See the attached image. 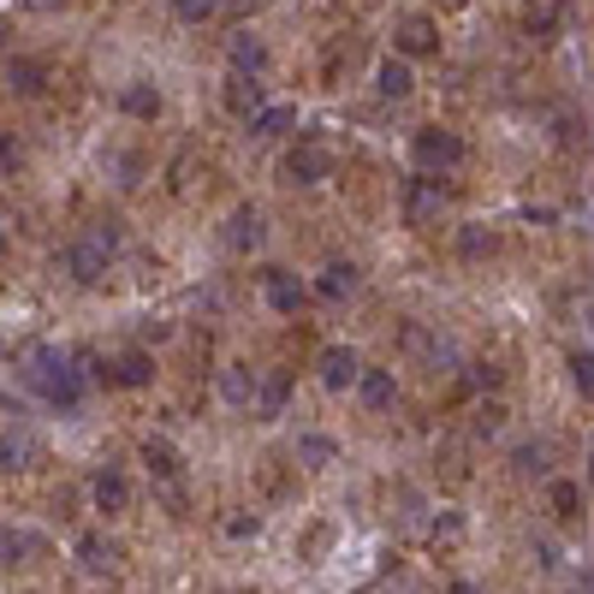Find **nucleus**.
<instances>
[{
  "label": "nucleus",
  "instance_id": "1a4fd4ad",
  "mask_svg": "<svg viewBox=\"0 0 594 594\" xmlns=\"http://www.w3.org/2000/svg\"><path fill=\"white\" fill-rule=\"evenodd\" d=\"M262 238H268L262 208H232V220H226V244H232L238 256H250V250H262Z\"/></svg>",
  "mask_w": 594,
  "mask_h": 594
},
{
  "label": "nucleus",
  "instance_id": "c756f323",
  "mask_svg": "<svg viewBox=\"0 0 594 594\" xmlns=\"http://www.w3.org/2000/svg\"><path fill=\"white\" fill-rule=\"evenodd\" d=\"M571 381L594 399V351H571Z\"/></svg>",
  "mask_w": 594,
  "mask_h": 594
},
{
  "label": "nucleus",
  "instance_id": "9b49d317",
  "mask_svg": "<svg viewBox=\"0 0 594 594\" xmlns=\"http://www.w3.org/2000/svg\"><path fill=\"white\" fill-rule=\"evenodd\" d=\"M440 202H446V191H440L434 179H410V191H404V220L410 226H428L440 214Z\"/></svg>",
  "mask_w": 594,
  "mask_h": 594
},
{
  "label": "nucleus",
  "instance_id": "72a5a7b5",
  "mask_svg": "<svg viewBox=\"0 0 594 594\" xmlns=\"http://www.w3.org/2000/svg\"><path fill=\"white\" fill-rule=\"evenodd\" d=\"M500 404H482V422H476V428H482V434H500Z\"/></svg>",
  "mask_w": 594,
  "mask_h": 594
},
{
  "label": "nucleus",
  "instance_id": "f704fd0d",
  "mask_svg": "<svg viewBox=\"0 0 594 594\" xmlns=\"http://www.w3.org/2000/svg\"><path fill=\"white\" fill-rule=\"evenodd\" d=\"M446 594H488V589H482V583H452Z\"/></svg>",
  "mask_w": 594,
  "mask_h": 594
},
{
  "label": "nucleus",
  "instance_id": "2eb2a0df",
  "mask_svg": "<svg viewBox=\"0 0 594 594\" xmlns=\"http://www.w3.org/2000/svg\"><path fill=\"white\" fill-rule=\"evenodd\" d=\"M36 553H42V535L36 529H12V523H0V565H30Z\"/></svg>",
  "mask_w": 594,
  "mask_h": 594
},
{
  "label": "nucleus",
  "instance_id": "9d476101",
  "mask_svg": "<svg viewBox=\"0 0 594 594\" xmlns=\"http://www.w3.org/2000/svg\"><path fill=\"white\" fill-rule=\"evenodd\" d=\"M108 381L113 387H131V393H137V387L155 381V357H149V351H119V357L108 363Z\"/></svg>",
  "mask_w": 594,
  "mask_h": 594
},
{
  "label": "nucleus",
  "instance_id": "a878e982",
  "mask_svg": "<svg viewBox=\"0 0 594 594\" xmlns=\"http://www.w3.org/2000/svg\"><path fill=\"white\" fill-rule=\"evenodd\" d=\"M292 125H298V108H262L250 119V137H286Z\"/></svg>",
  "mask_w": 594,
  "mask_h": 594
},
{
  "label": "nucleus",
  "instance_id": "423d86ee",
  "mask_svg": "<svg viewBox=\"0 0 594 594\" xmlns=\"http://www.w3.org/2000/svg\"><path fill=\"white\" fill-rule=\"evenodd\" d=\"M262 292H268L274 315H298L303 303H309V286H303L292 268H268V274H262Z\"/></svg>",
  "mask_w": 594,
  "mask_h": 594
},
{
  "label": "nucleus",
  "instance_id": "c9c22d12",
  "mask_svg": "<svg viewBox=\"0 0 594 594\" xmlns=\"http://www.w3.org/2000/svg\"><path fill=\"white\" fill-rule=\"evenodd\" d=\"M0 256H7V226H0Z\"/></svg>",
  "mask_w": 594,
  "mask_h": 594
},
{
  "label": "nucleus",
  "instance_id": "aec40b11",
  "mask_svg": "<svg viewBox=\"0 0 594 594\" xmlns=\"http://www.w3.org/2000/svg\"><path fill=\"white\" fill-rule=\"evenodd\" d=\"M226 54H232V72H238V78H256V72L268 66V48H262L250 30H238L232 42H226Z\"/></svg>",
  "mask_w": 594,
  "mask_h": 594
},
{
  "label": "nucleus",
  "instance_id": "7c9ffc66",
  "mask_svg": "<svg viewBox=\"0 0 594 594\" xmlns=\"http://www.w3.org/2000/svg\"><path fill=\"white\" fill-rule=\"evenodd\" d=\"M458 250H464V256H488V250H494V232H482V226H470V232L458 238Z\"/></svg>",
  "mask_w": 594,
  "mask_h": 594
},
{
  "label": "nucleus",
  "instance_id": "ddd939ff",
  "mask_svg": "<svg viewBox=\"0 0 594 594\" xmlns=\"http://www.w3.org/2000/svg\"><path fill=\"white\" fill-rule=\"evenodd\" d=\"M357 286H363V274L351 268V262H327V268H321V280H315V298L345 303V298H357Z\"/></svg>",
  "mask_w": 594,
  "mask_h": 594
},
{
  "label": "nucleus",
  "instance_id": "473e14b6",
  "mask_svg": "<svg viewBox=\"0 0 594 594\" xmlns=\"http://www.w3.org/2000/svg\"><path fill=\"white\" fill-rule=\"evenodd\" d=\"M500 369H488V363H470V387H494Z\"/></svg>",
  "mask_w": 594,
  "mask_h": 594
},
{
  "label": "nucleus",
  "instance_id": "4c0bfd02",
  "mask_svg": "<svg viewBox=\"0 0 594 594\" xmlns=\"http://www.w3.org/2000/svg\"><path fill=\"white\" fill-rule=\"evenodd\" d=\"M0 48H7V42H0Z\"/></svg>",
  "mask_w": 594,
  "mask_h": 594
},
{
  "label": "nucleus",
  "instance_id": "393cba45",
  "mask_svg": "<svg viewBox=\"0 0 594 594\" xmlns=\"http://www.w3.org/2000/svg\"><path fill=\"white\" fill-rule=\"evenodd\" d=\"M333 458H339V446L327 434H298V464L303 470H327Z\"/></svg>",
  "mask_w": 594,
  "mask_h": 594
},
{
  "label": "nucleus",
  "instance_id": "39448f33",
  "mask_svg": "<svg viewBox=\"0 0 594 594\" xmlns=\"http://www.w3.org/2000/svg\"><path fill=\"white\" fill-rule=\"evenodd\" d=\"M393 48H399V60H422V54H434V48H440L434 18H422V12H404V18L393 24Z\"/></svg>",
  "mask_w": 594,
  "mask_h": 594
},
{
  "label": "nucleus",
  "instance_id": "a211bd4d",
  "mask_svg": "<svg viewBox=\"0 0 594 594\" xmlns=\"http://www.w3.org/2000/svg\"><path fill=\"white\" fill-rule=\"evenodd\" d=\"M357 393H363V404H369V410H393L399 404V381L387 369H363L357 375Z\"/></svg>",
  "mask_w": 594,
  "mask_h": 594
},
{
  "label": "nucleus",
  "instance_id": "5701e85b",
  "mask_svg": "<svg viewBox=\"0 0 594 594\" xmlns=\"http://www.w3.org/2000/svg\"><path fill=\"white\" fill-rule=\"evenodd\" d=\"M226 108H232L238 119H256V113H262V84L232 72V84H226Z\"/></svg>",
  "mask_w": 594,
  "mask_h": 594
},
{
  "label": "nucleus",
  "instance_id": "f8f14e48",
  "mask_svg": "<svg viewBox=\"0 0 594 594\" xmlns=\"http://www.w3.org/2000/svg\"><path fill=\"white\" fill-rule=\"evenodd\" d=\"M90 500H96V511L119 517V511H131V482H125L119 470H101L96 482H90Z\"/></svg>",
  "mask_w": 594,
  "mask_h": 594
},
{
  "label": "nucleus",
  "instance_id": "6e6552de",
  "mask_svg": "<svg viewBox=\"0 0 594 594\" xmlns=\"http://www.w3.org/2000/svg\"><path fill=\"white\" fill-rule=\"evenodd\" d=\"M315 375H321V387H333V393H345V387H357L363 375V357L351 345H327L321 357H315Z\"/></svg>",
  "mask_w": 594,
  "mask_h": 594
},
{
  "label": "nucleus",
  "instance_id": "0eeeda50",
  "mask_svg": "<svg viewBox=\"0 0 594 594\" xmlns=\"http://www.w3.org/2000/svg\"><path fill=\"white\" fill-rule=\"evenodd\" d=\"M286 179H292V185H321V179H333V155H327L321 143L286 149Z\"/></svg>",
  "mask_w": 594,
  "mask_h": 594
},
{
  "label": "nucleus",
  "instance_id": "b1692460",
  "mask_svg": "<svg viewBox=\"0 0 594 594\" xmlns=\"http://www.w3.org/2000/svg\"><path fill=\"white\" fill-rule=\"evenodd\" d=\"M511 464H517V476H547L553 470V446L547 440H523V446L511 452Z\"/></svg>",
  "mask_w": 594,
  "mask_h": 594
},
{
  "label": "nucleus",
  "instance_id": "bb28decb",
  "mask_svg": "<svg viewBox=\"0 0 594 594\" xmlns=\"http://www.w3.org/2000/svg\"><path fill=\"white\" fill-rule=\"evenodd\" d=\"M286 375H262V387H256V416H280L286 410Z\"/></svg>",
  "mask_w": 594,
  "mask_h": 594
},
{
  "label": "nucleus",
  "instance_id": "412c9836",
  "mask_svg": "<svg viewBox=\"0 0 594 594\" xmlns=\"http://www.w3.org/2000/svg\"><path fill=\"white\" fill-rule=\"evenodd\" d=\"M119 108L131 113V119H155V113H161V90H155L149 78H131V84L119 90Z\"/></svg>",
  "mask_w": 594,
  "mask_h": 594
},
{
  "label": "nucleus",
  "instance_id": "e433bc0d",
  "mask_svg": "<svg viewBox=\"0 0 594 594\" xmlns=\"http://www.w3.org/2000/svg\"><path fill=\"white\" fill-rule=\"evenodd\" d=\"M446 7H464V0H446Z\"/></svg>",
  "mask_w": 594,
  "mask_h": 594
},
{
  "label": "nucleus",
  "instance_id": "4be33fe9",
  "mask_svg": "<svg viewBox=\"0 0 594 594\" xmlns=\"http://www.w3.org/2000/svg\"><path fill=\"white\" fill-rule=\"evenodd\" d=\"M375 84H381V96H387V101H404V96L416 90V78H410V60L387 54V60H381V78H375Z\"/></svg>",
  "mask_w": 594,
  "mask_h": 594
},
{
  "label": "nucleus",
  "instance_id": "f03ea898",
  "mask_svg": "<svg viewBox=\"0 0 594 594\" xmlns=\"http://www.w3.org/2000/svg\"><path fill=\"white\" fill-rule=\"evenodd\" d=\"M113 244H119L113 226H96V232L72 238V244L60 250V274H66L72 286H101L108 280V262H113Z\"/></svg>",
  "mask_w": 594,
  "mask_h": 594
},
{
  "label": "nucleus",
  "instance_id": "4468645a",
  "mask_svg": "<svg viewBox=\"0 0 594 594\" xmlns=\"http://www.w3.org/2000/svg\"><path fill=\"white\" fill-rule=\"evenodd\" d=\"M7 84H12L18 96H42V90H48V60L12 54V60H7Z\"/></svg>",
  "mask_w": 594,
  "mask_h": 594
},
{
  "label": "nucleus",
  "instance_id": "f3484780",
  "mask_svg": "<svg viewBox=\"0 0 594 594\" xmlns=\"http://www.w3.org/2000/svg\"><path fill=\"white\" fill-rule=\"evenodd\" d=\"M256 387H262V375L250 369V363H226L220 369V393L238 404V410H244V404H256Z\"/></svg>",
  "mask_w": 594,
  "mask_h": 594
},
{
  "label": "nucleus",
  "instance_id": "2f4dec72",
  "mask_svg": "<svg viewBox=\"0 0 594 594\" xmlns=\"http://www.w3.org/2000/svg\"><path fill=\"white\" fill-rule=\"evenodd\" d=\"M0 167H7V173L24 167V143H18V137H0Z\"/></svg>",
  "mask_w": 594,
  "mask_h": 594
},
{
  "label": "nucleus",
  "instance_id": "6ab92c4d",
  "mask_svg": "<svg viewBox=\"0 0 594 594\" xmlns=\"http://www.w3.org/2000/svg\"><path fill=\"white\" fill-rule=\"evenodd\" d=\"M78 559H84V571H90V577H108L113 565H119V541H113V535H84L78 541Z\"/></svg>",
  "mask_w": 594,
  "mask_h": 594
},
{
  "label": "nucleus",
  "instance_id": "cd10ccee",
  "mask_svg": "<svg viewBox=\"0 0 594 594\" xmlns=\"http://www.w3.org/2000/svg\"><path fill=\"white\" fill-rule=\"evenodd\" d=\"M547 505H553L559 517H577V505H583V488H577V482H553V488H547Z\"/></svg>",
  "mask_w": 594,
  "mask_h": 594
},
{
  "label": "nucleus",
  "instance_id": "c85d7f7f",
  "mask_svg": "<svg viewBox=\"0 0 594 594\" xmlns=\"http://www.w3.org/2000/svg\"><path fill=\"white\" fill-rule=\"evenodd\" d=\"M220 12V0H173V18L179 24H208Z\"/></svg>",
  "mask_w": 594,
  "mask_h": 594
},
{
  "label": "nucleus",
  "instance_id": "7ed1b4c3",
  "mask_svg": "<svg viewBox=\"0 0 594 594\" xmlns=\"http://www.w3.org/2000/svg\"><path fill=\"white\" fill-rule=\"evenodd\" d=\"M36 464H42V434L24 428V422L0 428V470H7V476H30Z\"/></svg>",
  "mask_w": 594,
  "mask_h": 594
},
{
  "label": "nucleus",
  "instance_id": "dca6fc26",
  "mask_svg": "<svg viewBox=\"0 0 594 594\" xmlns=\"http://www.w3.org/2000/svg\"><path fill=\"white\" fill-rule=\"evenodd\" d=\"M143 464H149V476H155V482H179V470H185V464H179V452H173V440H161V434H149L143 440Z\"/></svg>",
  "mask_w": 594,
  "mask_h": 594
},
{
  "label": "nucleus",
  "instance_id": "20e7f679",
  "mask_svg": "<svg viewBox=\"0 0 594 594\" xmlns=\"http://www.w3.org/2000/svg\"><path fill=\"white\" fill-rule=\"evenodd\" d=\"M410 155H416V167H422V173H452L464 161V137L458 131H416Z\"/></svg>",
  "mask_w": 594,
  "mask_h": 594
},
{
  "label": "nucleus",
  "instance_id": "f257e3e1",
  "mask_svg": "<svg viewBox=\"0 0 594 594\" xmlns=\"http://www.w3.org/2000/svg\"><path fill=\"white\" fill-rule=\"evenodd\" d=\"M18 381L30 387L42 404H54V410H78L84 404V369H78V357H66L60 345H24V357H18Z\"/></svg>",
  "mask_w": 594,
  "mask_h": 594
}]
</instances>
